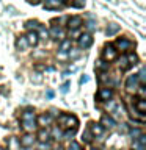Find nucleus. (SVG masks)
<instances>
[{
    "label": "nucleus",
    "instance_id": "obj_1",
    "mask_svg": "<svg viewBox=\"0 0 146 150\" xmlns=\"http://www.w3.org/2000/svg\"><path fill=\"white\" fill-rule=\"evenodd\" d=\"M21 120H22V127L25 130H28V131L33 130L36 127V116H35V112L30 111V110H27V111L22 112Z\"/></svg>",
    "mask_w": 146,
    "mask_h": 150
},
{
    "label": "nucleus",
    "instance_id": "obj_2",
    "mask_svg": "<svg viewBox=\"0 0 146 150\" xmlns=\"http://www.w3.org/2000/svg\"><path fill=\"white\" fill-rule=\"evenodd\" d=\"M58 124L61 127H64V128H75V127L79 125V120L75 116H71V114H60L58 116Z\"/></svg>",
    "mask_w": 146,
    "mask_h": 150
},
{
    "label": "nucleus",
    "instance_id": "obj_3",
    "mask_svg": "<svg viewBox=\"0 0 146 150\" xmlns=\"http://www.w3.org/2000/svg\"><path fill=\"white\" fill-rule=\"evenodd\" d=\"M102 56H104V61H105V63H112V61H115L118 58V52L115 50L113 45H107L105 49H104Z\"/></svg>",
    "mask_w": 146,
    "mask_h": 150
},
{
    "label": "nucleus",
    "instance_id": "obj_4",
    "mask_svg": "<svg viewBox=\"0 0 146 150\" xmlns=\"http://www.w3.org/2000/svg\"><path fill=\"white\" fill-rule=\"evenodd\" d=\"M140 80H138V77H137V75H130L129 78H127V81H126V89L129 92H132V91H137V89H138L140 86Z\"/></svg>",
    "mask_w": 146,
    "mask_h": 150
},
{
    "label": "nucleus",
    "instance_id": "obj_5",
    "mask_svg": "<svg viewBox=\"0 0 146 150\" xmlns=\"http://www.w3.org/2000/svg\"><path fill=\"white\" fill-rule=\"evenodd\" d=\"M112 97H113V91L110 88L99 89V92H97V100L99 102H108V100H112Z\"/></svg>",
    "mask_w": 146,
    "mask_h": 150
},
{
    "label": "nucleus",
    "instance_id": "obj_6",
    "mask_svg": "<svg viewBox=\"0 0 146 150\" xmlns=\"http://www.w3.org/2000/svg\"><path fill=\"white\" fill-rule=\"evenodd\" d=\"M91 44H93V38L89 33H83V35L79 36V47L80 49H88Z\"/></svg>",
    "mask_w": 146,
    "mask_h": 150
},
{
    "label": "nucleus",
    "instance_id": "obj_7",
    "mask_svg": "<svg viewBox=\"0 0 146 150\" xmlns=\"http://www.w3.org/2000/svg\"><path fill=\"white\" fill-rule=\"evenodd\" d=\"M82 25H83L82 17H79V16H74V17H71L69 21H68V28H69L71 31H77Z\"/></svg>",
    "mask_w": 146,
    "mask_h": 150
},
{
    "label": "nucleus",
    "instance_id": "obj_8",
    "mask_svg": "<svg viewBox=\"0 0 146 150\" xmlns=\"http://www.w3.org/2000/svg\"><path fill=\"white\" fill-rule=\"evenodd\" d=\"M49 36L50 38H54V39H57V41H63V38H64V31H63V28L61 27H57V25H54L50 28V31H49Z\"/></svg>",
    "mask_w": 146,
    "mask_h": 150
},
{
    "label": "nucleus",
    "instance_id": "obj_9",
    "mask_svg": "<svg viewBox=\"0 0 146 150\" xmlns=\"http://www.w3.org/2000/svg\"><path fill=\"white\" fill-rule=\"evenodd\" d=\"M101 125H102V128H113V127L116 125V122H115V119H113L112 116L104 114L101 117Z\"/></svg>",
    "mask_w": 146,
    "mask_h": 150
},
{
    "label": "nucleus",
    "instance_id": "obj_10",
    "mask_svg": "<svg viewBox=\"0 0 146 150\" xmlns=\"http://www.w3.org/2000/svg\"><path fill=\"white\" fill-rule=\"evenodd\" d=\"M132 45H134V44H132V42H130L129 39H126V38H120V39L116 41V47H118L120 50H122V52L129 50Z\"/></svg>",
    "mask_w": 146,
    "mask_h": 150
},
{
    "label": "nucleus",
    "instance_id": "obj_11",
    "mask_svg": "<svg viewBox=\"0 0 146 150\" xmlns=\"http://www.w3.org/2000/svg\"><path fill=\"white\" fill-rule=\"evenodd\" d=\"M33 142H35V138H33V134H25L21 138V147L22 149H30Z\"/></svg>",
    "mask_w": 146,
    "mask_h": 150
},
{
    "label": "nucleus",
    "instance_id": "obj_12",
    "mask_svg": "<svg viewBox=\"0 0 146 150\" xmlns=\"http://www.w3.org/2000/svg\"><path fill=\"white\" fill-rule=\"evenodd\" d=\"M63 6V0H46L44 8L46 9H58Z\"/></svg>",
    "mask_w": 146,
    "mask_h": 150
},
{
    "label": "nucleus",
    "instance_id": "obj_13",
    "mask_svg": "<svg viewBox=\"0 0 146 150\" xmlns=\"http://www.w3.org/2000/svg\"><path fill=\"white\" fill-rule=\"evenodd\" d=\"M27 39V44L28 45H36L39 42V38H38V33L36 31H28V35L25 36Z\"/></svg>",
    "mask_w": 146,
    "mask_h": 150
},
{
    "label": "nucleus",
    "instance_id": "obj_14",
    "mask_svg": "<svg viewBox=\"0 0 146 150\" xmlns=\"http://www.w3.org/2000/svg\"><path fill=\"white\" fill-rule=\"evenodd\" d=\"M89 133L94 136H102L104 134V128L101 124H91L89 125Z\"/></svg>",
    "mask_w": 146,
    "mask_h": 150
},
{
    "label": "nucleus",
    "instance_id": "obj_15",
    "mask_svg": "<svg viewBox=\"0 0 146 150\" xmlns=\"http://www.w3.org/2000/svg\"><path fill=\"white\" fill-rule=\"evenodd\" d=\"M145 144H146V136H145V134L138 136V138L134 141V147H135V150H145Z\"/></svg>",
    "mask_w": 146,
    "mask_h": 150
},
{
    "label": "nucleus",
    "instance_id": "obj_16",
    "mask_svg": "<svg viewBox=\"0 0 146 150\" xmlns=\"http://www.w3.org/2000/svg\"><path fill=\"white\" fill-rule=\"evenodd\" d=\"M50 122H52V116L49 114H41L39 117L36 119V124H39V125H50Z\"/></svg>",
    "mask_w": 146,
    "mask_h": 150
},
{
    "label": "nucleus",
    "instance_id": "obj_17",
    "mask_svg": "<svg viewBox=\"0 0 146 150\" xmlns=\"http://www.w3.org/2000/svg\"><path fill=\"white\" fill-rule=\"evenodd\" d=\"M135 108L138 110L140 114L146 112V100H145V98H138V100L135 102Z\"/></svg>",
    "mask_w": 146,
    "mask_h": 150
},
{
    "label": "nucleus",
    "instance_id": "obj_18",
    "mask_svg": "<svg viewBox=\"0 0 146 150\" xmlns=\"http://www.w3.org/2000/svg\"><path fill=\"white\" fill-rule=\"evenodd\" d=\"M16 47L19 50H27V39H25V36H21V38H17V41H16Z\"/></svg>",
    "mask_w": 146,
    "mask_h": 150
},
{
    "label": "nucleus",
    "instance_id": "obj_19",
    "mask_svg": "<svg viewBox=\"0 0 146 150\" xmlns=\"http://www.w3.org/2000/svg\"><path fill=\"white\" fill-rule=\"evenodd\" d=\"M71 45H72V42H71V39H63L60 44V52H63V53H66V52L71 50Z\"/></svg>",
    "mask_w": 146,
    "mask_h": 150
},
{
    "label": "nucleus",
    "instance_id": "obj_20",
    "mask_svg": "<svg viewBox=\"0 0 146 150\" xmlns=\"http://www.w3.org/2000/svg\"><path fill=\"white\" fill-rule=\"evenodd\" d=\"M118 31H120V25H116V23H110V25L107 27V30H105L107 36H113V35H116Z\"/></svg>",
    "mask_w": 146,
    "mask_h": 150
},
{
    "label": "nucleus",
    "instance_id": "obj_21",
    "mask_svg": "<svg viewBox=\"0 0 146 150\" xmlns=\"http://www.w3.org/2000/svg\"><path fill=\"white\" fill-rule=\"evenodd\" d=\"M49 134H50L49 130H47V128H42V130H39V133H38V139H39L41 142H46V141L49 139Z\"/></svg>",
    "mask_w": 146,
    "mask_h": 150
},
{
    "label": "nucleus",
    "instance_id": "obj_22",
    "mask_svg": "<svg viewBox=\"0 0 146 150\" xmlns=\"http://www.w3.org/2000/svg\"><path fill=\"white\" fill-rule=\"evenodd\" d=\"M126 59H127V63H129V66H134L138 63V56H137L135 53H129V55H126Z\"/></svg>",
    "mask_w": 146,
    "mask_h": 150
},
{
    "label": "nucleus",
    "instance_id": "obj_23",
    "mask_svg": "<svg viewBox=\"0 0 146 150\" xmlns=\"http://www.w3.org/2000/svg\"><path fill=\"white\" fill-rule=\"evenodd\" d=\"M36 33H38V38H39V39H46V38H49V31H47L44 27H39Z\"/></svg>",
    "mask_w": 146,
    "mask_h": 150
},
{
    "label": "nucleus",
    "instance_id": "obj_24",
    "mask_svg": "<svg viewBox=\"0 0 146 150\" xmlns=\"http://www.w3.org/2000/svg\"><path fill=\"white\" fill-rule=\"evenodd\" d=\"M25 27H27L30 31H35V28H39L41 25H39V23H38L36 21H28V22L25 23Z\"/></svg>",
    "mask_w": 146,
    "mask_h": 150
},
{
    "label": "nucleus",
    "instance_id": "obj_25",
    "mask_svg": "<svg viewBox=\"0 0 146 150\" xmlns=\"http://www.w3.org/2000/svg\"><path fill=\"white\" fill-rule=\"evenodd\" d=\"M108 69V63L105 61H96V70H107Z\"/></svg>",
    "mask_w": 146,
    "mask_h": 150
},
{
    "label": "nucleus",
    "instance_id": "obj_26",
    "mask_svg": "<svg viewBox=\"0 0 146 150\" xmlns=\"http://www.w3.org/2000/svg\"><path fill=\"white\" fill-rule=\"evenodd\" d=\"M38 150H52V145L49 142H39L38 144Z\"/></svg>",
    "mask_w": 146,
    "mask_h": 150
},
{
    "label": "nucleus",
    "instance_id": "obj_27",
    "mask_svg": "<svg viewBox=\"0 0 146 150\" xmlns=\"http://www.w3.org/2000/svg\"><path fill=\"white\" fill-rule=\"evenodd\" d=\"M120 67H121L122 70H126V69H129V67H130L129 63H127V59H126V56H122V58L120 59Z\"/></svg>",
    "mask_w": 146,
    "mask_h": 150
},
{
    "label": "nucleus",
    "instance_id": "obj_28",
    "mask_svg": "<svg viewBox=\"0 0 146 150\" xmlns=\"http://www.w3.org/2000/svg\"><path fill=\"white\" fill-rule=\"evenodd\" d=\"M141 134H143V133H141V130H138V128H132V130H130V136H132L134 139H137V138H138V136H141Z\"/></svg>",
    "mask_w": 146,
    "mask_h": 150
},
{
    "label": "nucleus",
    "instance_id": "obj_29",
    "mask_svg": "<svg viewBox=\"0 0 146 150\" xmlns=\"http://www.w3.org/2000/svg\"><path fill=\"white\" fill-rule=\"evenodd\" d=\"M69 150H83V149H82V145H80L79 142H74L72 141V142L69 144Z\"/></svg>",
    "mask_w": 146,
    "mask_h": 150
},
{
    "label": "nucleus",
    "instance_id": "obj_30",
    "mask_svg": "<svg viewBox=\"0 0 146 150\" xmlns=\"http://www.w3.org/2000/svg\"><path fill=\"white\" fill-rule=\"evenodd\" d=\"M83 141H85V142H91V141H93L91 133H89V130H87V131L83 133Z\"/></svg>",
    "mask_w": 146,
    "mask_h": 150
},
{
    "label": "nucleus",
    "instance_id": "obj_31",
    "mask_svg": "<svg viewBox=\"0 0 146 150\" xmlns=\"http://www.w3.org/2000/svg\"><path fill=\"white\" fill-rule=\"evenodd\" d=\"M72 6H75V8H83V6H85V0H74Z\"/></svg>",
    "mask_w": 146,
    "mask_h": 150
},
{
    "label": "nucleus",
    "instance_id": "obj_32",
    "mask_svg": "<svg viewBox=\"0 0 146 150\" xmlns=\"http://www.w3.org/2000/svg\"><path fill=\"white\" fill-rule=\"evenodd\" d=\"M74 134H75V128H72V130H68V131L64 133V138H66V139H71Z\"/></svg>",
    "mask_w": 146,
    "mask_h": 150
},
{
    "label": "nucleus",
    "instance_id": "obj_33",
    "mask_svg": "<svg viewBox=\"0 0 146 150\" xmlns=\"http://www.w3.org/2000/svg\"><path fill=\"white\" fill-rule=\"evenodd\" d=\"M68 89H69V83H64L63 86H61V92L66 94V92H68Z\"/></svg>",
    "mask_w": 146,
    "mask_h": 150
},
{
    "label": "nucleus",
    "instance_id": "obj_34",
    "mask_svg": "<svg viewBox=\"0 0 146 150\" xmlns=\"http://www.w3.org/2000/svg\"><path fill=\"white\" fill-rule=\"evenodd\" d=\"M140 96H141V98L146 96V91H145V88H143V86H140Z\"/></svg>",
    "mask_w": 146,
    "mask_h": 150
},
{
    "label": "nucleus",
    "instance_id": "obj_35",
    "mask_svg": "<svg viewBox=\"0 0 146 150\" xmlns=\"http://www.w3.org/2000/svg\"><path fill=\"white\" fill-rule=\"evenodd\" d=\"M54 134L57 136V138H60V136H61V131H60L58 128H55V130H54Z\"/></svg>",
    "mask_w": 146,
    "mask_h": 150
},
{
    "label": "nucleus",
    "instance_id": "obj_36",
    "mask_svg": "<svg viewBox=\"0 0 146 150\" xmlns=\"http://www.w3.org/2000/svg\"><path fill=\"white\" fill-rule=\"evenodd\" d=\"M28 3H31V5H38V3H39V0H28Z\"/></svg>",
    "mask_w": 146,
    "mask_h": 150
},
{
    "label": "nucleus",
    "instance_id": "obj_37",
    "mask_svg": "<svg viewBox=\"0 0 146 150\" xmlns=\"http://www.w3.org/2000/svg\"><path fill=\"white\" fill-rule=\"evenodd\" d=\"M87 80H88L87 77H82V78H80V83H85V81H87Z\"/></svg>",
    "mask_w": 146,
    "mask_h": 150
},
{
    "label": "nucleus",
    "instance_id": "obj_38",
    "mask_svg": "<svg viewBox=\"0 0 146 150\" xmlns=\"http://www.w3.org/2000/svg\"><path fill=\"white\" fill-rule=\"evenodd\" d=\"M93 150H99V149H93Z\"/></svg>",
    "mask_w": 146,
    "mask_h": 150
}]
</instances>
